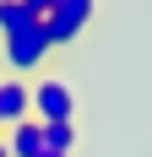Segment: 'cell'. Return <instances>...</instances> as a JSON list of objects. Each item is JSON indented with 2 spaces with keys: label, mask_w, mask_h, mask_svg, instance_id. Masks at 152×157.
Wrapping results in <instances>:
<instances>
[{
  "label": "cell",
  "mask_w": 152,
  "mask_h": 157,
  "mask_svg": "<svg viewBox=\"0 0 152 157\" xmlns=\"http://www.w3.org/2000/svg\"><path fill=\"white\" fill-rule=\"evenodd\" d=\"M33 119L38 125H65V119H76V92L65 76H38L33 81Z\"/></svg>",
  "instance_id": "2"
},
{
  "label": "cell",
  "mask_w": 152,
  "mask_h": 157,
  "mask_svg": "<svg viewBox=\"0 0 152 157\" xmlns=\"http://www.w3.org/2000/svg\"><path fill=\"white\" fill-rule=\"evenodd\" d=\"M92 16H98V6H92V0H49L44 38L60 49V44H71V38H82V33L92 27Z\"/></svg>",
  "instance_id": "3"
},
{
  "label": "cell",
  "mask_w": 152,
  "mask_h": 157,
  "mask_svg": "<svg viewBox=\"0 0 152 157\" xmlns=\"http://www.w3.org/2000/svg\"><path fill=\"white\" fill-rule=\"evenodd\" d=\"M22 119H33V81L0 76V130L22 125Z\"/></svg>",
  "instance_id": "4"
},
{
  "label": "cell",
  "mask_w": 152,
  "mask_h": 157,
  "mask_svg": "<svg viewBox=\"0 0 152 157\" xmlns=\"http://www.w3.org/2000/svg\"><path fill=\"white\" fill-rule=\"evenodd\" d=\"M6 146H11V157H38V152H44V125H38V119L11 125V130H6Z\"/></svg>",
  "instance_id": "6"
},
{
  "label": "cell",
  "mask_w": 152,
  "mask_h": 157,
  "mask_svg": "<svg viewBox=\"0 0 152 157\" xmlns=\"http://www.w3.org/2000/svg\"><path fill=\"white\" fill-rule=\"evenodd\" d=\"M0 157H11V146H6V136H0Z\"/></svg>",
  "instance_id": "8"
},
{
  "label": "cell",
  "mask_w": 152,
  "mask_h": 157,
  "mask_svg": "<svg viewBox=\"0 0 152 157\" xmlns=\"http://www.w3.org/2000/svg\"><path fill=\"white\" fill-rule=\"evenodd\" d=\"M44 146L49 152H76V119H65V125H44Z\"/></svg>",
  "instance_id": "7"
},
{
  "label": "cell",
  "mask_w": 152,
  "mask_h": 157,
  "mask_svg": "<svg viewBox=\"0 0 152 157\" xmlns=\"http://www.w3.org/2000/svg\"><path fill=\"white\" fill-rule=\"evenodd\" d=\"M44 16H49V0H0V38L44 27Z\"/></svg>",
  "instance_id": "5"
},
{
  "label": "cell",
  "mask_w": 152,
  "mask_h": 157,
  "mask_svg": "<svg viewBox=\"0 0 152 157\" xmlns=\"http://www.w3.org/2000/svg\"><path fill=\"white\" fill-rule=\"evenodd\" d=\"M49 54H54V44L44 38V27H27V33H16V38H0V60H6V76H22V81H38L44 76V65Z\"/></svg>",
  "instance_id": "1"
},
{
  "label": "cell",
  "mask_w": 152,
  "mask_h": 157,
  "mask_svg": "<svg viewBox=\"0 0 152 157\" xmlns=\"http://www.w3.org/2000/svg\"><path fill=\"white\" fill-rule=\"evenodd\" d=\"M38 157H65V152H49V146H44V152H38Z\"/></svg>",
  "instance_id": "9"
}]
</instances>
